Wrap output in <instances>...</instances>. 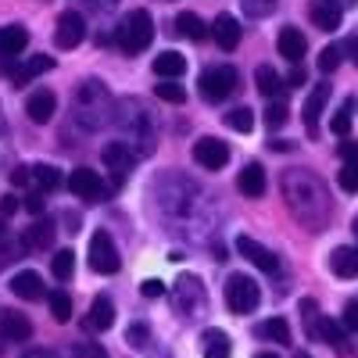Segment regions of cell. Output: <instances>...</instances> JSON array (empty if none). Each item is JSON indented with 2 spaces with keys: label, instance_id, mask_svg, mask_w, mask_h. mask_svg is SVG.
Returning <instances> with one entry per match:
<instances>
[{
  "label": "cell",
  "instance_id": "obj_1",
  "mask_svg": "<svg viewBox=\"0 0 358 358\" xmlns=\"http://www.w3.org/2000/svg\"><path fill=\"white\" fill-rule=\"evenodd\" d=\"M115 40H118V47H122L126 54H140V50H147V43L155 40V18L147 15L143 8L129 11L122 22H118Z\"/></svg>",
  "mask_w": 358,
  "mask_h": 358
},
{
  "label": "cell",
  "instance_id": "obj_2",
  "mask_svg": "<svg viewBox=\"0 0 358 358\" xmlns=\"http://www.w3.org/2000/svg\"><path fill=\"white\" fill-rule=\"evenodd\" d=\"M258 301H262V290H258V283H255L251 276L233 273V276L226 280V305H229V312L251 315V312L258 308Z\"/></svg>",
  "mask_w": 358,
  "mask_h": 358
},
{
  "label": "cell",
  "instance_id": "obj_3",
  "mask_svg": "<svg viewBox=\"0 0 358 358\" xmlns=\"http://www.w3.org/2000/svg\"><path fill=\"white\" fill-rule=\"evenodd\" d=\"M118 265H122V258H118V248L111 244V233L97 229L90 236V268L101 276H111V273H118Z\"/></svg>",
  "mask_w": 358,
  "mask_h": 358
},
{
  "label": "cell",
  "instance_id": "obj_4",
  "mask_svg": "<svg viewBox=\"0 0 358 358\" xmlns=\"http://www.w3.org/2000/svg\"><path fill=\"white\" fill-rule=\"evenodd\" d=\"M233 90H236V69H229V65H215L201 76V97L212 104L226 101Z\"/></svg>",
  "mask_w": 358,
  "mask_h": 358
},
{
  "label": "cell",
  "instance_id": "obj_5",
  "mask_svg": "<svg viewBox=\"0 0 358 358\" xmlns=\"http://www.w3.org/2000/svg\"><path fill=\"white\" fill-rule=\"evenodd\" d=\"M194 162H197L201 169H208V172H219V169H226V162H229V147H226L219 136H201V140L194 143Z\"/></svg>",
  "mask_w": 358,
  "mask_h": 358
},
{
  "label": "cell",
  "instance_id": "obj_6",
  "mask_svg": "<svg viewBox=\"0 0 358 358\" xmlns=\"http://www.w3.org/2000/svg\"><path fill=\"white\" fill-rule=\"evenodd\" d=\"M69 190H72L76 197L90 201V204H101V201L108 197L104 179H101L97 172H90V169H76V172H69Z\"/></svg>",
  "mask_w": 358,
  "mask_h": 358
},
{
  "label": "cell",
  "instance_id": "obj_7",
  "mask_svg": "<svg viewBox=\"0 0 358 358\" xmlns=\"http://www.w3.org/2000/svg\"><path fill=\"white\" fill-rule=\"evenodd\" d=\"M4 69L11 72L15 86H29L36 76H43V72L54 69V57H50V54H33V57H29V62H22V65H15V57H4Z\"/></svg>",
  "mask_w": 358,
  "mask_h": 358
},
{
  "label": "cell",
  "instance_id": "obj_8",
  "mask_svg": "<svg viewBox=\"0 0 358 358\" xmlns=\"http://www.w3.org/2000/svg\"><path fill=\"white\" fill-rule=\"evenodd\" d=\"M101 158H104V165H108V172L115 179V187H122L129 179V172H133V165H136V158H133V151L126 143H108Z\"/></svg>",
  "mask_w": 358,
  "mask_h": 358
},
{
  "label": "cell",
  "instance_id": "obj_9",
  "mask_svg": "<svg viewBox=\"0 0 358 358\" xmlns=\"http://www.w3.org/2000/svg\"><path fill=\"white\" fill-rule=\"evenodd\" d=\"M86 36V22L79 11H62V18H57V29H54V43L62 47V50H72L79 47Z\"/></svg>",
  "mask_w": 358,
  "mask_h": 358
},
{
  "label": "cell",
  "instance_id": "obj_10",
  "mask_svg": "<svg viewBox=\"0 0 358 358\" xmlns=\"http://www.w3.org/2000/svg\"><path fill=\"white\" fill-rule=\"evenodd\" d=\"M236 251H241L251 265H258L262 273H280V258L268 248H262L258 241H251V236H236Z\"/></svg>",
  "mask_w": 358,
  "mask_h": 358
},
{
  "label": "cell",
  "instance_id": "obj_11",
  "mask_svg": "<svg viewBox=\"0 0 358 358\" xmlns=\"http://www.w3.org/2000/svg\"><path fill=\"white\" fill-rule=\"evenodd\" d=\"M0 334H4L11 344H25L29 337H33V322H29V315H22L15 308H4L0 312Z\"/></svg>",
  "mask_w": 358,
  "mask_h": 358
},
{
  "label": "cell",
  "instance_id": "obj_12",
  "mask_svg": "<svg viewBox=\"0 0 358 358\" xmlns=\"http://www.w3.org/2000/svg\"><path fill=\"white\" fill-rule=\"evenodd\" d=\"M11 290H15V297H22V301H40V297H47L43 276L33 273V268H22V273H15V276H11Z\"/></svg>",
  "mask_w": 358,
  "mask_h": 358
},
{
  "label": "cell",
  "instance_id": "obj_13",
  "mask_svg": "<svg viewBox=\"0 0 358 358\" xmlns=\"http://www.w3.org/2000/svg\"><path fill=\"white\" fill-rule=\"evenodd\" d=\"M326 341V344H330L337 355H348V334H344V326L341 322H334L330 315H319L315 319V330H312V341Z\"/></svg>",
  "mask_w": 358,
  "mask_h": 358
},
{
  "label": "cell",
  "instance_id": "obj_14",
  "mask_svg": "<svg viewBox=\"0 0 358 358\" xmlns=\"http://www.w3.org/2000/svg\"><path fill=\"white\" fill-rule=\"evenodd\" d=\"M54 111H57V97L50 94V90H33V97L25 101V115L33 118L36 126H47L54 118Z\"/></svg>",
  "mask_w": 358,
  "mask_h": 358
},
{
  "label": "cell",
  "instance_id": "obj_15",
  "mask_svg": "<svg viewBox=\"0 0 358 358\" xmlns=\"http://www.w3.org/2000/svg\"><path fill=\"white\" fill-rule=\"evenodd\" d=\"M341 18H344V8L337 4V0H315L312 4V22H315V29H322V33L341 29Z\"/></svg>",
  "mask_w": 358,
  "mask_h": 358
},
{
  "label": "cell",
  "instance_id": "obj_16",
  "mask_svg": "<svg viewBox=\"0 0 358 358\" xmlns=\"http://www.w3.org/2000/svg\"><path fill=\"white\" fill-rule=\"evenodd\" d=\"M25 47H29V29L25 25L11 22V25L0 29V57H18Z\"/></svg>",
  "mask_w": 358,
  "mask_h": 358
},
{
  "label": "cell",
  "instance_id": "obj_17",
  "mask_svg": "<svg viewBox=\"0 0 358 358\" xmlns=\"http://www.w3.org/2000/svg\"><path fill=\"white\" fill-rule=\"evenodd\" d=\"M212 36H215V43L222 50H236L241 47V22H236L233 15H219L212 22Z\"/></svg>",
  "mask_w": 358,
  "mask_h": 358
},
{
  "label": "cell",
  "instance_id": "obj_18",
  "mask_svg": "<svg viewBox=\"0 0 358 358\" xmlns=\"http://www.w3.org/2000/svg\"><path fill=\"white\" fill-rule=\"evenodd\" d=\"M276 47H280V57H287V62H301L305 57V50H308V40L301 36V29H294V25H287L283 33H280V40H276Z\"/></svg>",
  "mask_w": 358,
  "mask_h": 358
},
{
  "label": "cell",
  "instance_id": "obj_19",
  "mask_svg": "<svg viewBox=\"0 0 358 358\" xmlns=\"http://www.w3.org/2000/svg\"><path fill=\"white\" fill-rule=\"evenodd\" d=\"M326 101H330V86L319 83V86L312 90V94H308V101H305V129H308V136H315V133H319V115H322Z\"/></svg>",
  "mask_w": 358,
  "mask_h": 358
},
{
  "label": "cell",
  "instance_id": "obj_20",
  "mask_svg": "<svg viewBox=\"0 0 358 358\" xmlns=\"http://www.w3.org/2000/svg\"><path fill=\"white\" fill-rule=\"evenodd\" d=\"M115 326V305H111V297H97L94 305H90V315H86V330H111Z\"/></svg>",
  "mask_w": 358,
  "mask_h": 358
},
{
  "label": "cell",
  "instance_id": "obj_21",
  "mask_svg": "<svg viewBox=\"0 0 358 358\" xmlns=\"http://www.w3.org/2000/svg\"><path fill=\"white\" fill-rule=\"evenodd\" d=\"M330 268H334V276H341V280H355L358 276V248H334Z\"/></svg>",
  "mask_w": 358,
  "mask_h": 358
},
{
  "label": "cell",
  "instance_id": "obj_22",
  "mask_svg": "<svg viewBox=\"0 0 358 358\" xmlns=\"http://www.w3.org/2000/svg\"><path fill=\"white\" fill-rule=\"evenodd\" d=\"M236 187H241L244 197H262V194H265V169H262L258 162L244 165V172L236 176Z\"/></svg>",
  "mask_w": 358,
  "mask_h": 358
},
{
  "label": "cell",
  "instance_id": "obj_23",
  "mask_svg": "<svg viewBox=\"0 0 358 358\" xmlns=\"http://www.w3.org/2000/svg\"><path fill=\"white\" fill-rule=\"evenodd\" d=\"M201 355L204 358H229L233 355V344H229V337L222 334V330H204L201 334Z\"/></svg>",
  "mask_w": 358,
  "mask_h": 358
},
{
  "label": "cell",
  "instance_id": "obj_24",
  "mask_svg": "<svg viewBox=\"0 0 358 358\" xmlns=\"http://www.w3.org/2000/svg\"><path fill=\"white\" fill-rule=\"evenodd\" d=\"M187 72V57L183 54H176V50H162L155 57V76L158 79H179Z\"/></svg>",
  "mask_w": 358,
  "mask_h": 358
},
{
  "label": "cell",
  "instance_id": "obj_25",
  "mask_svg": "<svg viewBox=\"0 0 358 358\" xmlns=\"http://www.w3.org/2000/svg\"><path fill=\"white\" fill-rule=\"evenodd\" d=\"M255 83H258V94H265V97H280L283 90H287V83L280 79V72H276L273 65H258Z\"/></svg>",
  "mask_w": 358,
  "mask_h": 358
},
{
  "label": "cell",
  "instance_id": "obj_26",
  "mask_svg": "<svg viewBox=\"0 0 358 358\" xmlns=\"http://www.w3.org/2000/svg\"><path fill=\"white\" fill-rule=\"evenodd\" d=\"M50 241H54V222L50 219H36L33 226L25 229V248H33V251L50 248Z\"/></svg>",
  "mask_w": 358,
  "mask_h": 358
},
{
  "label": "cell",
  "instance_id": "obj_27",
  "mask_svg": "<svg viewBox=\"0 0 358 358\" xmlns=\"http://www.w3.org/2000/svg\"><path fill=\"white\" fill-rule=\"evenodd\" d=\"M176 294H179V308H183V312H194V305H201V301H204V290L197 287V280H194V276H183V280H179Z\"/></svg>",
  "mask_w": 358,
  "mask_h": 358
},
{
  "label": "cell",
  "instance_id": "obj_28",
  "mask_svg": "<svg viewBox=\"0 0 358 358\" xmlns=\"http://www.w3.org/2000/svg\"><path fill=\"white\" fill-rule=\"evenodd\" d=\"M176 29H179V33H183L187 40H204V36H208L204 22H201L194 11H179V15H176Z\"/></svg>",
  "mask_w": 358,
  "mask_h": 358
},
{
  "label": "cell",
  "instance_id": "obj_29",
  "mask_svg": "<svg viewBox=\"0 0 358 358\" xmlns=\"http://www.w3.org/2000/svg\"><path fill=\"white\" fill-rule=\"evenodd\" d=\"M29 176H33V183H36V190H57L62 187V172H57L54 165H33L29 169Z\"/></svg>",
  "mask_w": 358,
  "mask_h": 358
},
{
  "label": "cell",
  "instance_id": "obj_30",
  "mask_svg": "<svg viewBox=\"0 0 358 358\" xmlns=\"http://www.w3.org/2000/svg\"><path fill=\"white\" fill-rule=\"evenodd\" d=\"M47 305H50V315H54L57 322H69V319H72V297H69L62 287L47 294Z\"/></svg>",
  "mask_w": 358,
  "mask_h": 358
},
{
  "label": "cell",
  "instance_id": "obj_31",
  "mask_svg": "<svg viewBox=\"0 0 358 358\" xmlns=\"http://www.w3.org/2000/svg\"><path fill=\"white\" fill-rule=\"evenodd\" d=\"M258 337H268V341H276V344H290V326H287V319H265L262 326H258Z\"/></svg>",
  "mask_w": 358,
  "mask_h": 358
},
{
  "label": "cell",
  "instance_id": "obj_32",
  "mask_svg": "<svg viewBox=\"0 0 358 358\" xmlns=\"http://www.w3.org/2000/svg\"><path fill=\"white\" fill-rule=\"evenodd\" d=\"M226 126H229L233 133H251V129H255V111H251V108H233V111H226Z\"/></svg>",
  "mask_w": 358,
  "mask_h": 358
},
{
  "label": "cell",
  "instance_id": "obj_33",
  "mask_svg": "<svg viewBox=\"0 0 358 358\" xmlns=\"http://www.w3.org/2000/svg\"><path fill=\"white\" fill-rule=\"evenodd\" d=\"M155 94H158L162 101H169V104H183V101H187V90L179 86L176 79H162V83L155 86Z\"/></svg>",
  "mask_w": 358,
  "mask_h": 358
},
{
  "label": "cell",
  "instance_id": "obj_34",
  "mask_svg": "<svg viewBox=\"0 0 358 358\" xmlns=\"http://www.w3.org/2000/svg\"><path fill=\"white\" fill-rule=\"evenodd\" d=\"M351 111H355V101L348 97V101L341 104V111L330 118V129H334L337 136H348V133H351Z\"/></svg>",
  "mask_w": 358,
  "mask_h": 358
},
{
  "label": "cell",
  "instance_id": "obj_35",
  "mask_svg": "<svg viewBox=\"0 0 358 358\" xmlns=\"http://www.w3.org/2000/svg\"><path fill=\"white\" fill-rule=\"evenodd\" d=\"M50 268H54V276L62 280V283H65V280H72L76 255H72V251H57V255H54V262H50Z\"/></svg>",
  "mask_w": 358,
  "mask_h": 358
},
{
  "label": "cell",
  "instance_id": "obj_36",
  "mask_svg": "<svg viewBox=\"0 0 358 358\" xmlns=\"http://www.w3.org/2000/svg\"><path fill=\"white\" fill-rule=\"evenodd\" d=\"M241 4H244V15L248 18H268V15L276 11L280 0H241Z\"/></svg>",
  "mask_w": 358,
  "mask_h": 358
},
{
  "label": "cell",
  "instance_id": "obj_37",
  "mask_svg": "<svg viewBox=\"0 0 358 358\" xmlns=\"http://www.w3.org/2000/svg\"><path fill=\"white\" fill-rule=\"evenodd\" d=\"M337 183H341V190H348V194H358V165L344 162V169L337 172Z\"/></svg>",
  "mask_w": 358,
  "mask_h": 358
},
{
  "label": "cell",
  "instance_id": "obj_38",
  "mask_svg": "<svg viewBox=\"0 0 358 358\" xmlns=\"http://www.w3.org/2000/svg\"><path fill=\"white\" fill-rule=\"evenodd\" d=\"M265 126L268 129H280V126H287V104H268V111H265Z\"/></svg>",
  "mask_w": 358,
  "mask_h": 358
},
{
  "label": "cell",
  "instance_id": "obj_39",
  "mask_svg": "<svg viewBox=\"0 0 358 358\" xmlns=\"http://www.w3.org/2000/svg\"><path fill=\"white\" fill-rule=\"evenodd\" d=\"M341 65V47H326L322 54H319V69L322 72H334Z\"/></svg>",
  "mask_w": 358,
  "mask_h": 358
},
{
  "label": "cell",
  "instance_id": "obj_40",
  "mask_svg": "<svg viewBox=\"0 0 358 358\" xmlns=\"http://www.w3.org/2000/svg\"><path fill=\"white\" fill-rule=\"evenodd\" d=\"M72 358H108V351L101 344H76Z\"/></svg>",
  "mask_w": 358,
  "mask_h": 358
},
{
  "label": "cell",
  "instance_id": "obj_41",
  "mask_svg": "<svg viewBox=\"0 0 358 358\" xmlns=\"http://www.w3.org/2000/svg\"><path fill=\"white\" fill-rule=\"evenodd\" d=\"M29 215H43V190H29V197L22 201Z\"/></svg>",
  "mask_w": 358,
  "mask_h": 358
},
{
  "label": "cell",
  "instance_id": "obj_42",
  "mask_svg": "<svg viewBox=\"0 0 358 358\" xmlns=\"http://www.w3.org/2000/svg\"><path fill=\"white\" fill-rule=\"evenodd\" d=\"M147 337H151V330H147L143 322L129 326V344H133V348H147Z\"/></svg>",
  "mask_w": 358,
  "mask_h": 358
},
{
  "label": "cell",
  "instance_id": "obj_43",
  "mask_svg": "<svg viewBox=\"0 0 358 358\" xmlns=\"http://www.w3.org/2000/svg\"><path fill=\"white\" fill-rule=\"evenodd\" d=\"M344 330L358 334V301H348V308H344Z\"/></svg>",
  "mask_w": 358,
  "mask_h": 358
},
{
  "label": "cell",
  "instance_id": "obj_44",
  "mask_svg": "<svg viewBox=\"0 0 358 358\" xmlns=\"http://www.w3.org/2000/svg\"><path fill=\"white\" fill-rule=\"evenodd\" d=\"M140 294H143V297H162V294H165V283H162V280H143V283H140Z\"/></svg>",
  "mask_w": 358,
  "mask_h": 358
},
{
  "label": "cell",
  "instance_id": "obj_45",
  "mask_svg": "<svg viewBox=\"0 0 358 358\" xmlns=\"http://www.w3.org/2000/svg\"><path fill=\"white\" fill-rule=\"evenodd\" d=\"M15 208H18V197H15V194H8L4 201H0V219H8V215L15 212Z\"/></svg>",
  "mask_w": 358,
  "mask_h": 358
},
{
  "label": "cell",
  "instance_id": "obj_46",
  "mask_svg": "<svg viewBox=\"0 0 358 358\" xmlns=\"http://www.w3.org/2000/svg\"><path fill=\"white\" fill-rule=\"evenodd\" d=\"M341 155H344V162L358 165V143H341Z\"/></svg>",
  "mask_w": 358,
  "mask_h": 358
},
{
  "label": "cell",
  "instance_id": "obj_47",
  "mask_svg": "<svg viewBox=\"0 0 358 358\" xmlns=\"http://www.w3.org/2000/svg\"><path fill=\"white\" fill-rule=\"evenodd\" d=\"M22 358H57L50 348H29V351H22Z\"/></svg>",
  "mask_w": 358,
  "mask_h": 358
},
{
  "label": "cell",
  "instance_id": "obj_48",
  "mask_svg": "<svg viewBox=\"0 0 358 358\" xmlns=\"http://www.w3.org/2000/svg\"><path fill=\"white\" fill-rule=\"evenodd\" d=\"M301 83H305V69H294L290 79H287V86H301Z\"/></svg>",
  "mask_w": 358,
  "mask_h": 358
},
{
  "label": "cell",
  "instance_id": "obj_49",
  "mask_svg": "<svg viewBox=\"0 0 358 358\" xmlns=\"http://www.w3.org/2000/svg\"><path fill=\"white\" fill-rule=\"evenodd\" d=\"M348 50L355 54V65H358V36H351V43H348Z\"/></svg>",
  "mask_w": 358,
  "mask_h": 358
},
{
  "label": "cell",
  "instance_id": "obj_50",
  "mask_svg": "<svg viewBox=\"0 0 358 358\" xmlns=\"http://www.w3.org/2000/svg\"><path fill=\"white\" fill-rule=\"evenodd\" d=\"M255 358H280V355H273V351H262V355H255Z\"/></svg>",
  "mask_w": 358,
  "mask_h": 358
},
{
  "label": "cell",
  "instance_id": "obj_51",
  "mask_svg": "<svg viewBox=\"0 0 358 358\" xmlns=\"http://www.w3.org/2000/svg\"><path fill=\"white\" fill-rule=\"evenodd\" d=\"M351 229H355V236H358V219H355V222H351Z\"/></svg>",
  "mask_w": 358,
  "mask_h": 358
},
{
  "label": "cell",
  "instance_id": "obj_52",
  "mask_svg": "<svg viewBox=\"0 0 358 358\" xmlns=\"http://www.w3.org/2000/svg\"><path fill=\"white\" fill-rule=\"evenodd\" d=\"M0 136H4V126H0Z\"/></svg>",
  "mask_w": 358,
  "mask_h": 358
},
{
  "label": "cell",
  "instance_id": "obj_53",
  "mask_svg": "<svg viewBox=\"0 0 358 358\" xmlns=\"http://www.w3.org/2000/svg\"><path fill=\"white\" fill-rule=\"evenodd\" d=\"M297 358H308V355H297Z\"/></svg>",
  "mask_w": 358,
  "mask_h": 358
}]
</instances>
